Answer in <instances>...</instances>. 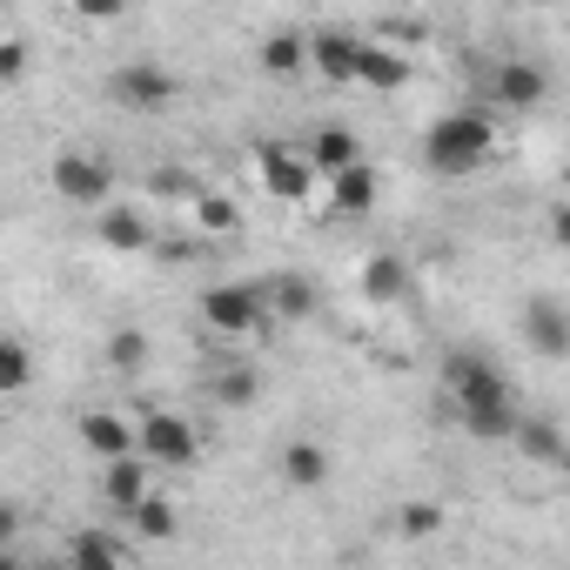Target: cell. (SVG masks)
I'll list each match as a JSON object with an SVG mask.
<instances>
[{
	"instance_id": "1",
	"label": "cell",
	"mask_w": 570,
	"mask_h": 570,
	"mask_svg": "<svg viewBox=\"0 0 570 570\" xmlns=\"http://www.w3.org/2000/svg\"><path fill=\"white\" fill-rule=\"evenodd\" d=\"M490 148H497V121H490L483 108H456V115L430 121V135H423V168H430V175H476V168L490 161Z\"/></svg>"
},
{
	"instance_id": "2",
	"label": "cell",
	"mask_w": 570,
	"mask_h": 570,
	"mask_svg": "<svg viewBox=\"0 0 570 570\" xmlns=\"http://www.w3.org/2000/svg\"><path fill=\"white\" fill-rule=\"evenodd\" d=\"M135 456H141L148 470H188V463L202 456V436H195L188 416H175V410H148V416L135 423Z\"/></svg>"
},
{
	"instance_id": "3",
	"label": "cell",
	"mask_w": 570,
	"mask_h": 570,
	"mask_svg": "<svg viewBox=\"0 0 570 570\" xmlns=\"http://www.w3.org/2000/svg\"><path fill=\"white\" fill-rule=\"evenodd\" d=\"M48 181H55V195L75 202V208H108V195H115V168H108L101 155H88V148H61L55 168H48Z\"/></svg>"
},
{
	"instance_id": "4",
	"label": "cell",
	"mask_w": 570,
	"mask_h": 570,
	"mask_svg": "<svg viewBox=\"0 0 570 570\" xmlns=\"http://www.w3.org/2000/svg\"><path fill=\"white\" fill-rule=\"evenodd\" d=\"M443 390H450V403H456V410L517 403V396H510V383H503V370H497L490 356H476V350H456V356H443Z\"/></svg>"
},
{
	"instance_id": "5",
	"label": "cell",
	"mask_w": 570,
	"mask_h": 570,
	"mask_svg": "<svg viewBox=\"0 0 570 570\" xmlns=\"http://www.w3.org/2000/svg\"><path fill=\"white\" fill-rule=\"evenodd\" d=\"M108 95H115L121 108H135V115H161V108H175L181 81H175V68H161V61L141 55V61H121V68H115Z\"/></svg>"
},
{
	"instance_id": "6",
	"label": "cell",
	"mask_w": 570,
	"mask_h": 570,
	"mask_svg": "<svg viewBox=\"0 0 570 570\" xmlns=\"http://www.w3.org/2000/svg\"><path fill=\"white\" fill-rule=\"evenodd\" d=\"M202 323L222 330V336H248V330H262V323H268L262 289H248V282H215V289L202 296Z\"/></svg>"
},
{
	"instance_id": "7",
	"label": "cell",
	"mask_w": 570,
	"mask_h": 570,
	"mask_svg": "<svg viewBox=\"0 0 570 570\" xmlns=\"http://www.w3.org/2000/svg\"><path fill=\"white\" fill-rule=\"evenodd\" d=\"M255 168H262V188H268L275 202H309V188H316L303 148H289V141H262V148H255Z\"/></svg>"
},
{
	"instance_id": "8",
	"label": "cell",
	"mask_w": 570,
	"mask_h": 570,
	"mask_svg": "<svg viewBox=\"0 0 570 570\" xmlns=\"http://www.w3.org/2000/svg\"><path fill=\"white\" fill-rule=\"evenodd\" d=\"M523 336H530V350H537L543 363H563V356H570V309H563L557 296H530Z\"/></svg>"
},
{
	"instance_id": "9",
	"label": "cell",
	"mask_w": 570,
	"mask_h": 570,
	"mask_svg": "<svg viewBox=\"0 0 570 570\" xmlns=\"http://www.w3.org/2000/svg\"><path fill=\"white\" fill-rule=\"evenodd\" d=\"M303 48H309V68H316L323 81H356V55H363L356 35L323 28V35H303Z\"/></svg>"
},
{
	"instance_id": "10",
	"label": "cell",
	"mask_w": 570,
	"mask_h": 570,
	"mask_svg": "<svg viewBox=\"0 0 570 570\" xmlns=\"http://www.w3.org/2000/svg\"><path fill=\"white\" fill-rule=\"evenodd\" d=\"M490 95H497V108H543V95H550V75L537 68V61H503L497 68V81H490Z\"/></svg>"
},
{
	"instance_id": "11",
	"label": "cell",
	"mask_w": 570,
	"mask_h": 570,
	"mask_svg": "<svg viewBox=\"0 0 570 570\" xmlns=\"http://www.w3.org/2000/svg\"><path fill=\"white\" fill-rule=\"evenodd\" d=\"M303 161H309V175H343V168H356L363 161V141H356V128H316L309 135V148H303Z\"/></svg>"
},
{
	"instance_id": "12",
	"label": "cell",
	"mask_w": 570,
	"mask_h": 570,
	"mask_svg": "<svg viewBox=\"0 0 570 570\" xmlns=\"http://www.w3.org/2000/svg\"><path fill=\"white\" fill-rule=\"evenodd\" d=\"M95 228H101V248H115V255H148V248H155V222H148L141 208H115V202H108Z\"/></svg>"
},
{
	"instance_id": "13",
	"label": "cell",
	"mask_w": 570,
	"mask_h": 570,
	"mask_svg": "<svg viewBox=\"0 0 570 570\" xmlns=\"http://www.w3.org/2000/svg\"><path fill=\"white\" fill-rule=\"evenodd\" d=\"M356 81H363L370 95H396V88H410V55L363 41V55H356Z\"/></svg>"
},
{
	"instance_id": "14",
	"label": "cell",
	"mask_w": 570,
	"mask_h": 570,
	"mask_svg": "<svg viewBox=\"0 0 570 570\" xmlns=\"http://www.w3.org/2000/svg\"><path fill=\"white\" fill-rule=\"evenodd\" d=\"M81 443H88L101 463H115V456H135V423H121L115 410H88V416H81Z\"/></svg>"
},
{
	"instance_id": "15",
	"label": "cell",
	"mask_w": 570,
	"mask_h": 570,
	"mask_svg": "<svg viewBox=\"0 0 570 570\" xmlns=\"http://www.w3.org/2000/svg\"><path fill=\"white\" fill-rule=\"evenodd\" d=\"M282 483H289V490H323L330 483V450L296 436L289 450H282Z\"/></svg>"
},
{
	"instance_id": "16",
	"label": "cell",
	"mask_w": 570,
	"mask_h": 570,
	"mask_svg": "<svg viewBox=\"0 0 570 570\" xmlns=\"http://www.w3.org/2000/svg\"><path fill=\"white\" fill-rule=\"evenodd\" d=\"M363 296L383 303V309L403 303V296H410V262H403V255H370V262H363Z\"/></svg>"
},
{
	"instance_id": "17",
	"label": "cell",
	"mask_w": 570,
	"mask_h": 570,
	"mask_svg": "<svg viewBox=\"0 0 570 570\" xmlns=\"http://www.w3.org/2000/svg\"><path fill=\"white\" fill-rule=\"evenodd\" d=\"M101 490H108V503L128 517V510H135V503L155 490V483H148V463H141V456H115V463L101 470Z\"/></svg>"
},
{
	"instance_id": "18",
	"label": "cell",
	"mask_w": 570,
	"mask_h": 570,
	"mask_svg": "<svg viewBox=\"0 0 570 570\" xmlns=\"http://www.w3.org/2000/svg\"><path fill=\"white\" fill-rule=\"evenodd\" d=\"M262 309H268L275 323H303V316L316 309V289H309V282H296V275H275L268 289H262Z\"/></svg>"
},
{
	"instance_id": "19",
	"label": "cell",
	"mask_w": 570,
	"mask_h": 570,
	"mask_svg": "<svg viewBox=\"0 0 570 570\" xmlns=\"http://www.w3.org/2000/svg\"><path fill=\"white\" fill-rule=\"evenodd\" d=\"M517 450H523L530 463L557 470V463H563V430H557L550 416H517Z\"/></svg>"
},
{
	"instance_id": "20",
	"label": "cell",
	"mask_w": 570,
	"mask_h": 570,
	"mask_svg": "<svg viewBox=\"0 0 570 570\" xmlns=\"http://www.w3.org/2000/svg\"><path fill=\"white\" fill-rule=\"evenodd\" d=\"M370 208H376V168L356 161L336 175V215H370Z\"/></svg>"
},
{
	"instance_id": "21",
	"label": "cell",
	"mask_w": 570,
	"mask_h": 570,
	"mask_svg": "<svg viewBox=\"0 0 570 570\" xmlns=\"http://www.w3.org/2000/svg\"><path fill=\"white\" fill-rule=\"evenodd\" d=\"M463 416V430L476 436V443H503V436H517V403H483V410H456Z\"/></svg>"
},
{
	"instance_id": "22",
	"label": "cell",
	"mask_w": 570,
	"mask_h": 570,
	"mask_svg": "<svg viewBox=\"0 0 570 570\" xmlns=\"http://www.w3.org/2000/svg\"><path fill=\"white\" fill-rule=\"evenodd\" d=\"M262 68H268V75H303V68H309V48H303V35H296V28L268 35V41H262Z\"/></svg>"
},
{
	"instance_id": "23",
	"label": "cell",
	"mask_w": 570,
	"mask_h": 570,
	"mask_svg": "<svg viewBox=\"0 0 570 570\" xmlns=\"http://www.w3.org/2000/svg\"><path fill=\"white\" fill-rule=\"evenodd\" d=\"M188 215H195V228H202V235H235V228H242V208H235L228 195H208V188L188 202Z\"/></svg>"
},
{
	"instance_id": "24",
	"label": "cell",
	"mask_w": 570,
	"mask_h": 570,
	"mask_svg": "<svg viewBox=\"0 0 570 570\" xmlns=\"http://www.w3.org/2000/svg\"><path fill=\"white\" fill-rule=\"evenodd\" d=\"M128 523H135V537H148V543H168V537H175V503L148 490V497L128 510Z\"/></svg>"
},
{
	"instance_id": "25",
	"label": "cell",
	"mask_w": 570,
	"mask_h": 570,
	"mask_svg": "<svg viewBox=\"0 0 570 570\" xmlns=\"http://www.w3.org/2000/svg\"><path fill=\"white\" fill-rule=\"evenodd\" d=\"M68 570H121V550H115V537H101V530H81V537H75V550H68Z\"/></svg>"
},
{
	"instance_id": "26",
	"label": "cell",
	"mask_w": 570,
	"mask_h": 570,
	"mask_svg": "<svg viewBox=\"0 0 570 570\" xmlns=\"http://www.w3.org/2000/svg\"><path fill=\"white\" fill-rule=\"evenodd\" d=\"M443 523H450V517H443V503H403V510H396V530H403L410 543L443 537Z\"/></svg>"
},
{
	"instance_id": "27",
	"label": "cell",
	"mask_w": 570,
	"mask_h": 570,
	"mask_svg": "<svg viewBox=\"0 0 570 570\" xmlns=\"http://www.w3.org/2000/svg\"><path fill=\"white\" fill-rule=\"evenodd\" d=\"M35 383V356L21 350V343H0V396H14V390H28Z\"/></svg>"
},
{
	"instance_id": "28",
	"label": "cell",
	"mask_w": 570,
	"mask_h": 570,
	"mask_svg": "<svg viewBox=\"0 0 570 570\" xmlns=\"http://www.w3.org/2000/svg\"><path fill=\"white\" fill-rule=\"evenodd\" d=\"M108 363L135 376V370L148 363V336H141V330H115V336H108Z\"/></svg>"
},
{
	"instance_id": "29",
	"label": "cell",
	"mask_w": 570,
	"mask_h": 570,
	"mask_svg": "<svg viewBox=\"0 0 570 570\" xmlns=\"http://www.w3.org/2000/svg\"><path fill=\"white\" fill-rule=\"evenodd\" d=\"M255 370H222V383H215V396L228 403V410H242V403H255Z\"/></svg>"
},
{
	"instance_id": "30",
	"label": "cell",
	"mask_w": 570,
	"mask_h": 570,
	"mask_svg": "<svg viewBox=\"0 0 570 570\" xmlns=\"http://www.w3.org/2000/svg\"><path fill=\"white\" fill-rule=\"evenodd\" d=\"M155 195H168V202H195L202 195V181L195 175H181V168H155V181H148Z\"/></svg>"
},
{
	"instance_id": "31",
	"label": "cell",
	"mask_w": 570,
	"mask_h": 570,
	"mask_svg": "<svg viewBox=\"0 0 570 570\" xmlns=\"http://www.w3.org/2000/svg\"><path fill=\"white\" fill-rule=\"evenodd\" d=\"M28 75V48L21 41H0V81H21Z\"/></svg>"
},
{
	"instance_id": "32",
	"label": "cell",
	"mask_w": 570,
	"mask_h": 570,
	"mask_svg": "<svg viewBox=\"0 0 570 570\" xmlns=\"http://www.w3.org/2000/svg\"><path fill=\"white\" fill-rule=\"evenodd\" d=\"M21 537V503H0V550Z\"/></svg>"
},
{
	"instance_id": "33",
	"label": "cell",
	"mask_w": 570,
	"mask_h": 570,
	"mask_svg": "<svg viewBox=\"0 0 570 570\" xmlns=\"http://www.w3.org/2000/svg\"><path fill=\"white\" fill-rule=\"evenodd\" d=\"M21 570H68V563H21Z\"/></svg>"
},
{
	"instance_id": "34",
	"label": "cell",
	"mask_w": 570,
	"mask_h": 570,
	"mask_svg": "<svg viewBox=\"0 0 570 570\" xmlns=\"http://www.w3.org/2000/svg\"><path fill=\"white\" fill-rule=\"evenodd\" d=\"M0 570H21V563H14V557H8V550H0Z\"/></svg>"
}]
</instances>
